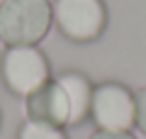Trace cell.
I'll list each match as a JSON object with an SVG mask.
<instances>
[{"instance_id": "cell-10", "label": "cell", "mask_w": 146, "mask_h": 139, "mask_svg": "<svg viewBox=\"0 0 146 139\" xmlns=\"http://www.w3.org/2000/svg\"><path fill=\"white\" fill-rule=\"evenodd\" d=\"M0 127H3V112H0Z\"/></svg>"}, {"instance_id": "cell-7", "label": "cell", "mask_w": 146, "mask_h": 139, "mask_svg": "<svg viewBox=\"0 0 146 139\" xmlns=\"http://www.w3.org/2000/svg\"><path fill=\"white\" fill-rule=\"evenodd\" d=\"M17 139H68V134L63 132V127L25 120L22 127L17 129Z\"/></svg>"}, {"instance_id": "cell-5", "label": "cell", "mask_w": 146, "mask_h": 139, "mask_svg": "<svg viewBox=\"0 0 146 139\" xmlns=\"http://www.w3.org/2000/svg\"><path fill=\"white\" fill-rule=\"evenodd\" d=\"M25 115L32 122L68 127V98L56 76L25 98Z\"/></svg>"}, {"instance_id": "cell-4", "label": "cell", "mask_w": 146, "mask_h": 139, "mask_svg": "<svg viewBox=\"0 0 146 139\" xmlns=\"http://www.w3.org/2000/svg\"><path fill=\"white\" fill-rule=\"evenodd\" d=\"M90 120L98 129L131 132L136 127V98L131 88L117 81H102L93 88Z\"/></svg>"}, {"instance_id": "cell-3", "label": "cell", "mask_w": 146, "mask_h": 139, "mask_svg": "<svg viewBox=\"0 0 146 139\" xmlns=\"http://www.w3.org/2000/svg\"><path fill=\"white\" fill-rule=\"evenodd\" d=\"M54 25L73 44H90L107 29L105 0H54Z\"/></svg>"}, {"instance_id": "cell-1", "label": "cell", "mask_w": 146, "mask_h": 139, "mask_svg": "<svg viewBox=\"0 0 146 139\" xmlns=\"http://www.w3.org/2000/svg\"><path fill=\"white\" fill-rule=\"evenodd\" d=\"M54 25L51 0H3L0 41L5 46L39 44Z\"/></svg>"}, {"instance_id": "cell-2", "label": "cell", "mask_w": 146, "mask_h": 139, "mask_svg": "<svg viewBox=\"0 0 146 139\" xmlns=\"http://www.w3.org/2000/svg\"><path fill=\"white\" fill-rule=\"evenodd\" d=\"M0 78L12 95L27 98L36 88L51 81V63L39 44L25 46H5L0 56Z\"/></svg>"}, {"instance_id": "cell-6", "label": "cell", "mask_w": 146, "mask_h": 139, "mask_svg": "<svg viewBox=\"0 0 146 139\" xmlns=\"http://www.w3.org/2000/svg\"><path fill=\"white\" fill-rule=\"evenodd\" d=\"M61 88L68 98V127H78L90 117V105H93V83L80 71H63L56 76Z\"/></svg>"}, {"instance_id": "cell-9", "label": "cell", "mask_w": 146, "mask_h": 139, "mask_svg": "<svg viewBox=\"0 0 146 139\" xmlns=\"http://www.w3.org/2000/svg\"><path fill=\"white\" fill-rule=\"evenodd\" d=\"M88 139H136L131 132H107V129H95Z\"/></svg>"}, {"instance_id": "cell-8", "label": "cell", "mask_w": 146, "mask_h": 139, "mask_svg": "<svg viewBox=\"0 0 146 139\" xmlns=\"http://www.w3.org/2000/svg\"><path fill=\"white\" fill-rule=\"evenodd\" d=\"M134 98H136V127L146 134V86L134 90Z\"/></svg>"}]
</instances>
